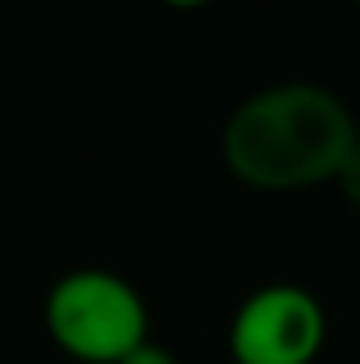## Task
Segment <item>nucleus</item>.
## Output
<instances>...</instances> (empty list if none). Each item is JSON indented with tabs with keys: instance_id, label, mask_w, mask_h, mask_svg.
Listing matches in <instances>:
<instances>
[{
	"instance_id": "nucleus-1",
	"label": "nucleus",
	"mask_w": 360,
	"mask_h": 364,
	"mask_svg": "<svg viewBox=\"0 0 360 364\" xmlns=\"http://www.w3.org/2000/svg\"><path fill=\"white\" fill-rule=\"evenodd\" d=\"M356 140V119L339 93L314 81H280L233 106L221 157L242 186L288 195L335 182Z\"/></svg>"
},
{
	"instance_id": "nucleus-2",
	"label": "nucleus",
	"mask_w": 360,
	"mask_h": 364,
	"mask_svg": "<svg viewBox=\"0 0 360 364\" xmlns=\"http://www.w3.org/2000/svg\"><path fill=\"white\" fill-rule=\"evenodd\" d=\"M47 335L81 364H119L149 339V309L132 279L102 267L60 275L43 301Z\"/></svg>"
},
{
	"instance_id": "nucleus-3",
	"label": "nucleus",
	"mask_w": 360,
	"mask_h": 364,
	"mask_svg": "<svg viewBox=\"0 0 360 364\" xmlns=\"http://www.w3.org/2000/svg\"><path fill=\"white\" fill-rule=\"evenodd\" d=\"M327 343V309L301 284L255 288L229 322L233 364H314Z\"/></svg>"
},
{
	"instance_id": "nucleus-4",
	"label": "nucleus",
	"mask_w": 360,
	"mask_h": 364,
	"mask_svg": "<svg viewBox=\"0 0 360 364\" xmlns=\"http://www.w3.org/2000/svg\"><path fill=\"white\" fill-rule=\"evenodd\" d=\"M335 182H339V191H344V199H348L352 208H360V140L352 144V153H348V161H344V170L335 174Z\"/></svg>"
},
{
	"instance_id": "nucleus-5",
	"label": "nucleus",
	"mask_w": 360,
	"mask_h": 364,
	"mask_svg": "<svg viewBox=\"0 0 360 364\" xmlns=\"http://www.w3.org/2000/svg\"><path fill=\"white\" fill-rule=\"evenodd\" d=\"M119 364H179V360H174V352H170V348H162V343L144 339L136 352H127V356H123Z\"/></svg>"
},
{
	"instance_id": "nucleus-6",
	"label": "nucleus",
	"mask_w": 360,
	"mask_h": 364,
	"mask_svg": "<svg viewBox=\"0 0 360 364\" xmlns=\"http://www.w3.org/2000/svg\"><path fill=\"white\" fill-rule=\"evenodd\" d=\"M162 4H170V9H199V4H212V0H162Z\"/></svg>"
},
{
	"instance_id": "nucleus-7",
	"label": "nucleus",
	"mask_w": 360,
	"mask_h": 364,
	"mask_svg": "<svg viewBox=\"0 0 360 364\" xmlns=\"http://www.w3.org/2000/svg\"><path fill=\"white\" fill-rule=\"evenodd\" d=\"M356 4H360V0H356Z\"/></svg>"
}]
</instances>
